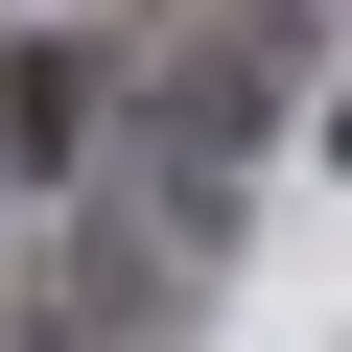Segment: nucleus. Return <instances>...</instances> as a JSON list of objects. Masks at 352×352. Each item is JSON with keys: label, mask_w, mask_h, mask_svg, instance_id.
I'll return each instance as SVG.
<instances>
[{"label": "nucleus", "mask_w": 352, "mask_h": 352, "mask_svg": "<svg viewBox=\"0 0 352 352\" xmlns=\"http://www.w3.org/2000/svg\"><path fill=\"white\" fill-rule=\"evenodd\" d=\"M188 282H212V258H164L141 212H47L24 258H0V352H164Z\"/></svg>", "instance_id": "f257e3e1"}]
</instances>
